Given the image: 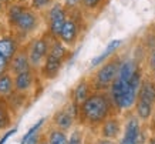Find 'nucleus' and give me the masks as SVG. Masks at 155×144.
I'll return each mask as SVG.
<instances>
[{
    "label": "nucleus",
    "instance_id": "1",
    "mask_svg": "<svg viewBox=\"0 0 155 144\" xmlns=\"http://www.w3.org/2000/svg\"><path fill=\"white\" fill-rule=\"evenodd\" d=\"M113 101L110 94L105 91H93L80 106V117L78 120L87 125H98L107 120L111 114Z\"/></svg>",
    "mask_w": 155,
    "mask_h": 144
},
{
    "label": "nucleus",
    "instance_id": "2",
    "mask_svg": "<svg viewBox=\"0 0 155 144\" xmlns=\"http://www.w3.org/2000/svg\"><path fill=\"white\" fill-rule=\"evenodd\" d=\"M121 59L114 54L113 57H110L105 63L97 67L95 73L91 77V86L93 90L95 91H107L111 87V84L118 76V70H120V64H121Z\"/></svg>",
    "mask_w": 155,
    "mask_h": 144
},
{
    "label": "nucleus",
    "instance_id": "3",
    "mask_svg": "<svg viewBox=\"0 0 155 144\" xmlns=\"http://www.w3.org/2000/svg\"><path fill=\"white\" fill-rule=\"evenodd\" d=\"M53 36L48 32H46L40 37H34L26 44L28 53V59H30V64L34 70H37L43 66L46 57H47L48 51H50V44L53 42Z\"/></svg>",
    "mask_w": 155,
    "mask_h": 144
},
{
    "label": "nucleus",
    "instance_id": "4",
    "mask_svg": "<svg viewBox=\"0 0 155 144\" xmlns=\"http://www.w3.org/2000/svg\"><path fill=\"white\" fill-rule=\"evenodd\" d=\"M80 10H71L68 12V17H67L66 23L61 29V33L58 39L61 42L64 43L66 46H68L70 49L77 44L78 39H80V34H81V27H80Z\"/></svg>",
    "mask_w": 155,
    "mask_h": 144
},
{
    "label": "nucleus",
    "instance_id": "5",
    "mask_svg": "<svg viewBox=\"0 0 155 144\" xmlns=\"http://www.w3.org/2000/svg\"><path fill=\"white\" fill-rule=\"evenodd\" d=\"M40 14L38 12L33 10L31 7L26 6V9L23 10V13L20 14L17 23L12 29V32H14L13 36H17V34H21L23 37H26L27 34H31L38 29L40 26Z\"/></svg>",
    "mask_w": 155,
    "mask_h": 144
},
{
    "label": "nucleus",
    "instance_id": "6",
    "mask_svg": "<svg viewBox=\"0 0 155 144\" xmlns=\"http://www.w3.org/2000/svg\"><path fill=\"white\" fill-rule=\"evenodd\" d=\"M67 17H68V12L61 2H56L47 10V32L54 39H58Z\"/></svg>",
    "mask_w": 155,
    "mask_h": 144
},
{
    "label": "nucleus",
    "instance_id": "7",
    "mask_svg": "<svg viewBox=\"0 0 155 144\" xmlns=\"http://www.w3.org/2000/svg\"><path fill=\"white\" fill-rule=\"evenodd\" d=\"M64 63H66V59H63V57L53 54V53L48 51L43 66L38 69V74L44 80H54L57 76L60 74Z\"/></svg>",
    "mask_w": 155,
    "mask_h": 144
},
{
    "label": "nucleus",
    "instance_id": "8",
    "mask_svg": "<svg viewBox=\"0 0 155 144\" xmlns=\"http://www.w3.org/2000/svg\"><path fill=\"white\" fill-rule=\"evenodd\" d=\"M141 123L137 116L128 117L125 127H124V134H122L120 144H140L141 143Z\"/></svg>",
    "mask_w": 155,
    "mask_h": 144
},
{
    "label": "nucleus",
    "instance_id": "9",
    "mask_svg": "<svg viewBox=\"0 0 155 144\" xmlns=\"http://www.w3.org/2000/svg\"><path fill=\"white\" fill-rule=\"evenodd\" d=\"M28 70H33V67L30 64L27 47L24 44V46H20L19 51L16 53V56L10 60L9 71L13 76H16V74H20V73H24V71H28Z\"/></svg>",
    "mask_w": 155,
    "mask_h": 144
},
{
    "label": "nucleus",
    "instance_id": "10",
    "mask_svg": "<svg viewBox=\"0 0 155 144\" xmlns=\"http://www.w3.org/2000/svg\"><path fill=\"white\" fill-rule=\"evenodd\" d=\"M37 70H28L24 73L14 76V91L17 93H28L31 88H33L36 80H37V74H36Z\"/></svg>",
    "mask_w": 155,
    "mask_h": 144
},
{
    "label": "nucleus",
    "instance_id": "11",
    "mask_svg": "<svg viewBox=\"0 0 155 144\" xmlns=\"http://www.w3.org/2000/svg\"><path fill=\"white\" fill-rule=\"evenodd\" d=\"M20 46H21L20 42L13 34H2L0 36V54H3L9 61L16 56Z\"/></svg>",
    "mask_w": 155,
    "mask_h": 144
},
{
    "label": "nucleus",
    "instance_id": "12",
    "mask_svg": "<svg viewBox=\"0 0 155 144\" xmlns=\"http://www.w3.org/2000/svg\"><path fill=\"white\" fill-rule=\"evenodd\" d=\"M100 133H101L103 139L115 140L121 133V121L117 117H108L104 123H101Z\"/></svg>",
    "mask_w": 155,
    "mask_h": 144
},
{
    "label": "nucleus",
    "instance_id": "13",
    "mask_svg": "<svg viewBox=\"0 0 155 144\" xmlns=\"http://www.w3.org/2000/svg\"><path fill=\"white\" fill-rule=\"evenodd\" d=\"M93 91L94 90H93L91 81L88 79H81L78 83L75 84V87L73 88V101L77 103L78 106H81Z\"/></svg>",
    "mask_w": 155,
    "mask_h": 144
},
{
    "label": "nucleus",
    "instance_id": "14",
    "mask_svg": "<svg viewBox=\"0 0 155 144\" xmlns=\"http://www.w3.org/2000/svg\"><path fill=\"white\" fill-rule=\"evenodd\" d=\"M138 98L151 104H155V80L151 77H144L138 90Z\"/></svg>",
    "mask_w": 155,
    "mask_h": 144
},
{
    "label": "nucleus",
    "instance_id": "15",
    "mask_svg": "<svg viewBox=\"0 0 155 144\" xmlns=\"http://www.w3.org/2000/svg\"><path fill=\"white\" fill-rule=\"evenodd\" d=\"M53 124H54V127H57V129H60V130H70L71 127H73V124H74V117L71 116L70 113H68V110L67 108H61V110H58V111L54 113V116H53Z\"/></svg>",
    "mask_w": 155,
    "mask_h": 144
},
{
    "label": "nucleus",
    "instance_id": "16",
    "mask_svg": "<svg viewBox=\"0 0 155 144\" xmlns=\"http://www.w3.org/2000/svg\"><path fill=\"white\" fill-rule=\"evenodd\" d=\"M140 67V64L137 63L134 59H125L121 61L120 64V70H118V77L125 81H130V79L132 77V74L137 71V69Z\"/></svg>",
    "mask_w": 155,
    "mask_h": 144
},
{
    "label": "nucleus",
    "instance_id": "17",
    "mask_svg": "<svg viewBox=\"0 0 155 144\" xmlns=\"http://www.w3.org/2000/svg\"><path fill=\"white\" fill-rule=\"evenodd\" d=\"M135 116L142 121L150 120L152 113H154V104H151L148 101H144L141 98H137L135 103Z\"/></svg>",
    "mask_w": 155,
    "mask_h": 144
},
{
    "label": "nucleus",
    "instance_id": "18",
    "mask_svg": "<svg viewBox=\"0 0 155 144\" xmlns=\"http://www.w3.org/2000/svg\"><path fill=\"white\" fill-rule=\"evenodd\" d=\"M14 91V76L10 71L0 74V97H7Z\"/></svg>",
    "mask_w": 155,
    "mask_h": 144
},
{
    "label": "nucleus",
    "instance_id": "19",
    "mask_svg": "<svg viewBox=\"0 0 155 144\" xmlns=\"http://www.w3.org/2000/svg\"><path fill=\"white\" fill-rule=\"evenodd\" d=\"M10 106L5 97H0V131L10 125Z\"/></svg>",
    "mask_w": 155,
    "mask_h": 144
},
{
    "label": "nucleus",
    "instance_id": "20",
    "mask_svg": "<svg viewBox=\"0 0 155 144\" xmlns=\"http://www.w3.org/2000/svg\"><path fill=\"white\" fill-rule=\"evenodd\" d=\"M47 140L50 144H67L68 143V137H67L66 131L60 130V129H51L47 134Z\"/></svg>",
    "mask_w": 155,
    "mask_h": 144
},
{
    "label": "nucleus",
    "instance_id": "21",
    "mask_svg": "<svg viewBox=\"0 0 155 144\" xmlns=\"http://www.w3.org/2000/svg\"><path fill=\"white\" fill-rule=\"evenodd\" d=\"M104 2L105 0H83L81 2V10L93 13L95 10H100V7H103Z\"/></svg>",
    "mask_w": 155,
    "mask_h": 144
},
{
    "label": "nucleus",
    "instance_id": "22",
    "mask_svg": "<svg viewBox=\"0 0 155 144\" xmlns=\"http://www.w3.org/2000/svg\"><path fill=\"white\" fill-rule=\"evenodd\" d=\"M54 3L56 0H30V7L40 13L43 10H48Z\"/></svg>",
    "mask_w": 155,
    "mask_h": 144
},
{
    "label": "nucleus",
    "instance_id": "23",
    "mask_svg": "<svg viewBox=\"0 0 155 144\" xmlns=\"http://www.w3.org/2000/svg\"><path fill=\"white\" fill-rule=\"evenodd\" d=\"M44 121H46V118H40V120H38L37 123H36V124L33 125V127H30V129H28V131L26 133V134H24L23 139H21L20 144H26V143H27V140L30 139V137H31V135H33L34 133H37V131L43 127V124H44Z\"/></svg>",
    "mask_w": 155,
    "mask_h": 144
},
{
    "label": "nucleus",
    "instance_id": "24",
    "mask_svg": "<svg viewBox=\"0 0 155 144\" xmlns=\"http://www.w3.org/2000/svg\"><path fill=\"white\" fill-rule=\"evenodd\" d=\"M84 143V133L81 129H74L73 133L70 134L68 143L67 144H83Z\"/></svg>",
    "mask_w": 155,
    "mask_h": 144
},
{
    "label": "nucleus",
    "instance_id": "25",
    "mask_svg": "<svg viewBox=\"0 0 155 144\" xmlns=\"http://www.w3.org/2000/svg\"><path fill=\"white\" fill-rule=\"evenodd\" d=\"M121 44H122V40H121V39H114V40H111V42H110L107 46H105L104 51H107L110 56H114V54L117 53L118 49L121 47Z\"/></svg>",
    "mask_w": 155,
    "mask_h": 144
},
{
    "label": "nucleus",
    "instance_id": "26",
    "mask_svg": "<svg viewBox=\"0 0 155 144\" xmlns=\"http://www.w3.org/2000/svg\"><path fill=\"white\" fill-rule=\"evenodd\" d=\"M110 57H113V56H110L107 51H103V53H100L98 56H95L94 59L91 60V67H100V66L103 64V63H105V61H107Z\"/></svg>",
    "mask_w": 155,
    "mask_h": 144
},
{
    "label": "nucleus",
    "instance_id": "27",
    "mask_svg": "<svg viewBox=\"0 0 155 144\" xmlns=\"http://www.w3.org/2000/svg\"><path fill=\"white\" fill-rule=\"evenodd\" d=\"M81 2H83V0H63L61 3L64 5L67 12H71V10L81 9Z\"/></svg>",
    "mask_w": 155,
    "mask_h": 144
},
{
    "label": "nucleus",
    "instance_id": "28",
    "mask_svg": "<svg viewBox=\"0 0 155 144\" xmlns=\"http://www.w3.org/2000/svg\"><path fill=\"white\" fill-rule=\"evenodd\" d=\"M148 69L151 70V73L155 70V47H152L148 53Z\"/></svg>",
    "mask_w": 155,
    "mask_h": 144
},
{
    "label": "nucleus",
    "instance_id": "29",
    "mask_svg": "<svg viewBox=\"0 0 155 144\" xmlns=\"http://www.w3.org/2000/svg\"><path fill=\"white\" fill-rule=\"evenodd\" d=\"M9 64H10V61L7 60L3 54H0V74L9 71Z\"/></svg>",
    "mask_w": 155,
    "mask_h": 144
},
{
    "label": "nucleus",
    "instance_id": "30",
    "mask_svg": "<svg viewBox=\"0 0 155 144\" xmlns=\"http://www.w3.org/2000/svg\"><path fill=\"white\" fill-rule=\"evenodd\" d=\"M41 134H40V133H34L33 135H31V137H30V139L27 140V143L26 144H40V141H41Z\"/></svg>",
    "mask_w": 155,
    "mask_h": 144
},
{
    "label": "nucleus",
    "instance_id": "31",
    "mask_svg": "<svg viewBox=\"0 0 155 144\" xmlns=\"http://www.w3.org/2000/svg\"><path fill=\"white\" fill-rule=\"evenodd\" d=\"M16 131H17V129L14 127V129H12V130H9V131H7V133H5V134H3V137L0 139V144H5L6 141L9 140V137H10V135L16 134Z\"/></svg>",
    "mask_w": 155,
    "mask_h": 144
},
{
    "label": "nucleus",
    "instance_id": "32",
    "mask_svg": "<svg viewBox=\"0 0 155 144\" xmlns=\"http://www.w3.org/2000/svg\"><path fill=\"white\" fill-rule=\"evenodd\" d=\"M95 144H115V143H114L113 140H110V139H103V137H101V139H100Z\"/></svg>",
    "mask_w": 155,
    "mask_h": 144
},
{
    "label": "nucleus",
    "instance_id": "33",
    "mask_svg": "<svg viewBox=\"0 0 155 144\" xmlns=\"http://www.w3.org/2000/svg\"><path fill=\"white\" fill-rule=\"evenodd\" d=\"M6 7H7V6H6L5 3H2V2H0V17H2L3 14L6 16Z\"/></svg>",
    "mask_w": 155,
    "mask_h": 144
},
{
    "label": "nucleus",
    "instance_id": "34",
    "mask_svg": "<svg viewBox=\"0 0 155 144\" xmlns=\"http://www.w3.org/2000/svg\"><path fill=\"white\" fill-rule=\"evenodd\" d=\"M147 144H155V135L150 137V139H148V143H147Z\"/></svg>",
    "mask_w": 155,
    "mask_h": 144
},
{
    "label": "nucleus",
    "instance_id": "35",
    "mask_svg": "<svg viewBox=\"0 0 155 144\" xmlns=\"http://www.w3.org/2000/svg\"><path fill=\"white\" fill-rule=\"evenodd\" d=\"M40 144H50V143H48V140H47V139H44V137H43L41 141H40Z\"/></svg>",
    "mask_w": 155,
    "mask_h": 144
},
{
    "label": "nucleus",
    "instance_id": "36",
    "mask_svg": "<svg viewBox=\"0 0 155 144\" xmlns=\"http://www.w3.org/2000/svg\"><path fill=\"white\" fill-rule=\"evenodd\" d=\"M0 2H2V3H5L6 6H9L10 3H12V0H0Z\"/></svg>",
    "mask_w": 155,
    "mask_h": 144
},
{
    "label": "nucleus",
    "instance_id": "37",
    "mask_svg": "<svg viewBox=\"0 0 155 144\" xmlns=\"http://www.w3.org/2000/svg\"><path fill=\"white\" fill-rule=\"evenodd\" d=\"M152 77H154V80H155V70L152 71Z\"/></svg>",
    "mask_w": 155,
    "mask_h": 144
},
{
    "label": "nucleus",
    "instance_id": "38",
    "mask_svg": "<svg viewBox=\"0 0 155 144\" xmlns=\"http://www.w3.org/2000/svg\"><path fill=\"white\" fill-rule=\"evenodd\" d=\"M56 2H63V0H56Z\"/></svg>",
    "mask_w": 155,
    "mask_h": 144
}]
</instances>
